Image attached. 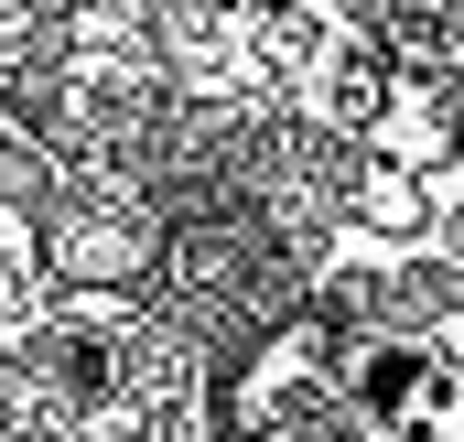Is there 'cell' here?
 <instances>
[{"label": "cell", "mask_w": 464, "mask_h": 442, "mask_svg": "<svg viewBox=\"0 0 464 442\" xmlns=\"http://www.w3.org/2000/svg\"><path fill=\"white\" fill-rule=\"evenodd\" d=\"M324 109L346 119V130H378V109H389V76H378V54H346V65H335Z\"/></svg>", "instance_id": "7a4b0ae2"}, {"label": "cell", "mask_w": 464, "mask_h": 442, "mask_svg": "<svg viewBox=\"0 0 464 442\" xmlns=\"http://www.w3.org/2000/svg\"><path fill=\"white\" fill-rule=\"evenodd\" d=\"M356 399H367V421H389V432L432 442V432H454L464 378L443 367V356H432V345H378V356L356 367Z\"/></svg>", "instance_id": "6da1fadb"}, {"label": "cell", "mask_w": 464, "mask_h": 442, "mask_svg": "<svg viewBox=\"0 0 464 442\" xmlns=\"http://www.w3.org/2000/svg\"><path fill=\"white\" fill-rule=\"evenodd\" d=\"M378 151H389V162H432V151H443V119L421 109V98H389V109H378Z\"/></svg>", "instance_id": "3957f363"}]
</instances>
